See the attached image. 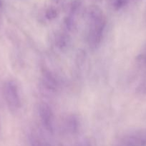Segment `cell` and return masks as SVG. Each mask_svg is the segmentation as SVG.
Wrapping results in <instances>:
<instances>
[{
	"mask_svg": "<svg viewBox=\"0 0 146 146\" xmlns=\"http://www.w3.org/2000/svg\"><path fill=\"white\" fill-rule=\"evenodd\" d=\"M55 45L60 51H64L68 48L70 44V35L67 31H60L54 36Z\"/></svg>",
	"mask_w": 146,
	"mask_h": 146,
	"instance_id": "52a82bcc",
	"label": "cell"
},
{
	"mask_svg": "<svg viewBox=\"0 0 146 146\" xmlns=\"http://www.w3.org/2000/svg\"><path fill=\"white\" fill-rule=\"evenodd\" d=\"M119 146H146V131H136L126 135Z\"/></svg>",
	"mask_w": 146,
	"mask_h": 146,
	"instance_id": "277c9868",
	"label": "cell"
},
{
	"mask_svg": "<svg viewBox=\"0 0 146 146\" xmlns=\"http://www.w3.org/2000/svg\"><path fill=\"white\" fill-rule=\"evenodd\" d=\"M58 15V11L54 7H50L45 12V17L48 20H53L57 18Z\"/></svg>",
	"mask_w": 146,
	"mask_h": 146,
	"instance_id": "8fae6325",
	"label": "cell"
},
{
	"mask_svg": "<svg viewBox=\"0 0 146 146\" xmlns=\"http://www.w3.org/2000/svg\"><path fill=\"white\" fill-rule=\"evenodd\" d=\"M145 23H146V11H145Z\"/></svg>",
	"mask_w": 146,
	"mask_h": 146,
	"instance_id": "7c38bea8",
	"label": "cell"
},
{
	"mask_svg": "<svg viewBox=\"0 0 146 146\" xmlns=\"http://www.w3.org/2000/svg\"><path fill=\"white\" fill-rule=\"evenodd\" d=\"M4 97L9 108L12 112H16L21 108V102L19 90L14 81H8L4 85Z\"/></svg>",
	"mask_w": 146,
	"mask_h": 146,
	"instance_id": "7a4b0ae2",
	"label": "cell"
},
{
	"mask_svg": "<svg viewBox=\"0 0 146 146\" xmlns=\"http://www.w3.org/2000/svg\"><path fill=\"white\" fill-rule=\"evenodd\" d=\"M38 111L42 126L47 132L53 133L55 129V120L52 108L46 103H42L40 104Z\"/></svg>",
	"mask_w": 146,
	"mask_h": 146,
	"instance_id": "3957f363",
	"label": "cell"
},
{
	"mask_svg": "<svg viewBox=\"0 0 146 146\" xmlns=\"http://www.w3.org/2000/svg\"><path fill=\"white\" fill-rule=\"evenodd\" d=\"M87 41L89 48L95 50L100 46L104 37L107 19L102 10L96 5L90 6L87 10Z\"/></svg>",
	"mask_w": 146,
	"mask_h": 146,
	"instance_id": "6da1fadb",
	"label": "cell"
},
{
	"mask_svg": "<svg viewBox=\"0 0 146 146\" xmlns=\"http://www.w3.org/2000/svg\"><path fill=\"white\" fill-rule=\"evenodd\" d=\"M127 0H108L109 6L112 9L118 11L126 5Z\"/></svg>",
	"mask_w": 146,
	"mask_h": 146,
	"instance_id": "ba28073f",
	"label": "cell"
},
{
	"mask_svg": "<svg viewBox=\"0 0 146 146\" xmlns=\"http://www.w3.org/2000/svg\"><path fill=\"white\" fill-rule=\"evenodd\" d=\"M64 128L68 133H77L80 128V118L75 114H70L64 119Z\"/></svg>",
	"mask_w": 146,
	"mask_h": 146,
	"instance_id": "8992f818",
	"label": "cell"
},
{
	"mask_svg": "<svg viewBox=\"0 0 146 146\" xmlns=\"http://www.w3.org/2000/svg\"><path fill=\"white\" fill-rule=\"evenodd\" d=\"M1 7V0H0V7Z\"/></svg>",
	"mask_w": 146,
	"mask_h": 146,
	"instance_id": "4fadbf2b",
	"label": "cell"
},
{
	"mask_svg": "<svg viewBox=\"0 0 146 146\" xmlns=\"http://www.w3.org/2000/svg\"><path fill=\"white\" fill-rule=\"evenodd\" d=\"M42 79L44 86L50 91L56 92L59 89V81L54 74L47 68H42Z\"/></svg>",
	"mask_w": 146,
	"mask_h": 146,
	"instance_id": "5b68a950",
	"label": "cell"
},
{
	"mask_svg": "<svg viewBox=\"0 0 146 146\" xmlns=\"http://www.w3.org/2000/svg\"><path fill=\"white\" fill-rule=\"evenodd\" d=\"M31 146H48L47 143L40 136L37 135H32L31 136Z\"/></svg>",
	"mask_w": 146,
	"mask_h": 146,
	"instance_id": "9c48e42d",
	"label": "cell"
},
{
	"mask_svg": "<svg viewBox=\"0 0 146 146\" xmlns=\"http://www.w3.org/2000/svg\"><path fill=\"white\" fill-rule=\"evenodd\" d=\"M137 62L140 67L146 70V44L143 48V51L137 56Z\"/></svg>",
	"mask_w": 146,
	"mask_h": 146,
	"instance_id": "30bf717a",
	"label": "cell"
}]
</instances>
